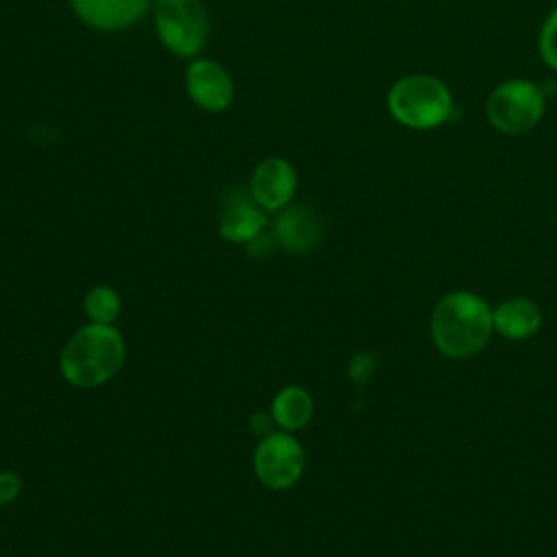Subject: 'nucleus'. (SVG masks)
I'll list each match as a JSON object with an SVG mask.
<instances>
[{"instance_id":"14","label":"nucleus","mask_w":557,"mask_h":557,"mask_svg":"<svg viewBox=\"0 0 557 557\" xmlns=\"http://www.w3.org/2000/svg\"><path fill=\"white\" fill-rule=\"evenodd\" d=\"M83 309L89 322L113 324L122 311V300L113 287L94 285L83 298Z\"/></svg>"},{"instance_id":"6","label":"nucleus","mask_w":557,"mask_h":557,"mask_svg":"<svg viewBox=\"0 0 557 557\" xmlns=\"http://www.w3.org/2000/svg\"><path fill=\"white\" fill-rule=\"evenodd\" d=\"M252 468L257 479L270 490L292 487L305 470V450L289 431H272L259 440Z\"/></svg>"},{"instance_id":"10","label":"nucleus","mask_w":557,"mask_h":557,"mask_svg":"<svg viewBox=\"0 0 557 557\" xmlns=\"http://www.w3.org/2000/svg\"><path fill=\"white\" fill-rule=\"evenodd\" d=\"M274 237L289 252H309L322 237V220L307 205H287L274 220Z\"/></svg>"},{"instance_id":"8","label":"nucleus","mask_w":557,"mask_h":557,"mask_svg":"<svg viewBox=\"0 0 557 557\" xmlns=\"http://www.w3.org/2000/svg\"><path fill=\"white\" fill-rule=\"evenodd\" d=\"M298 187V174L294 165L283 157H265L250 174L248 191L252 200L268 213H278L287 205Z\"/></svg>"},{"instance_id":"9","label":"nucleus","mask_w":557,"mask_h":557,"mask_svg":"<svg viewBox=\"0 0 557 557\" xmlns=\"http://www.w3.org/2000/svg\"><path fill=\"white\" fill-rule=\"evenodd\" d=\"M154 0H70L74 15L89 28L113 33L139 24Z\"/></svg>"},{"instance_id":"1","label":"nucleus","mask_w":557,"mask_h":557,"mask_svg":"<svg viewBox=\"0 0 557 557\" xmlns=\"http://www.w3.org/2000/svg\"><path fill=\"white\" fill-rule=\"evenodd\" d=\"M494 331L487 302L466 289L446 294L431 315V339L437 350L450 359L476 355Z\"/></svg>"},{"instance_id":"15","label":"nucleus","mask_w":557,"mask_h":557,"mask_svg":"<svg viewBox=\"0 0 557 557\" xmlns=\"http://www.w3.org/2000/svg\"><path fill=\"white\" fill-rule=\"evenodd\" d=\"M537 48L542 61L557 72V9H553L546 20L542 22L540 37H537Z\"/></svg>"},{"instance_id":"16","label":"nucleus","mask_w":557,"mask_h":557,"mask_svg":"<svg viewBox=\"0 0 557 557\" xmlns=\"http://www.w3.org/2000/svg\"><path fill=\"white\" fill-rule=\"evenodd\" d=\"M376 368V359L372 352H357L348 363V376L355 385H363Z\"/></svg>"},{"instance_id":"18","label":"nucleus","mask_w":557,"mask_h":557,"mask_svg":"<svg viewBox=\"0 0 557 557\" xmlns=\"http://www.w3.org/2000/svg\"><path fill=\"white\" fill-rule=\"evenodd\" d=\"M272 426H274V418L270 411H257L252 413L250 418V431L265 437L268 433H272Z\"/></svg>"},{"instance_id":"4","label":"nucleus","mask_w":557,"mask_h":557,"mask_svg":"<svg viewBox=\"0 0 557 557\" xmlns=\"http://www.w3.org/2000/svg\"><path fill=\"white\" fill-rule=\"evenodd\" d=\"M546 111L542 87L529 78H507L498 83L485 100V117L503 135H524L533 131Z\"/></svg>"},{"instance_id":"13","label":"nucleus","mask_w":557,"mask_h":557,"mask_svg":"<svg viewBox=\"0 0 557 557\" xmlns=\"http://www.w3.org/2000/svg\"><path fill=\"white\" fill-rule=\"evenodd\" d=\"M270 413L274 418V424L281 431H298L302 429L311 416H313V398L311 394L300 385H287L276 392L272 398Z\"/></svg>"},{"instance_id":"2","label":"nucleus","mask_w":557,"mask_h":557,"mask_svg":"<svg viewBox=\"0 0 557 557\" xmlns=\"http://www.w3.org/2000/svg\"><path fill=\"white\" fill-rule=\"evenodd\" d=\"M126 357L122 333L113 324L89 322L72 333L59 359L61 376L78 387L91 389L111 381Z\"/></svg>"},{"instance_id":"5","label":"nucleus","mask_w":557,"mask_h":557,"mask_svg":"<svg viewBox=\"0 0 557 557\" xmlns=\"http://www.w3.org/2000/svg\"><path fill=\"white\" fill-rule=\"evenodd\" d=\"M209 28V13L200 0H154V33L174 57L196 59Z\"/></svg>"},{"instance_id":"12","label":"nucleus","mask_w":557,"mask_h":557,"mask_svg":"<svg viewBox=\"0 0 557 557\" xmlns=\"http://www.w3.org/2000/svg\"><path fill=\"white\" fill-rule=\"evenodd\" d=\"M494 331L507 339H527L542 326V311L531 298H509L492 311Z\"/></svg>"},{"instance_id":"11","label":"nucleus","mask_w":557,"mask_h":557,"mask_svg":"<svg viewBox=\"0 0 557 557\" xmlns=\"http://www.w3.org/2000/svg\"><path fill=\"white\" fill-rule=\"evenodd\" d=\"M268 226V211L261 209L250 191L246 194H235L218 222V231L222 239L231 244H250L255 237H259Z\"/></svg>"},{"instance_id":"7","label":"nucleus","mask_w":557,"mask_h":557,"mask_svg":"<svg viewBox=\"0 0 557 557\" xmlns=\"http://www.w3.org/2000/svg\"><path fill=\"white\" fill-rule=\"evenodd\" d=\"M189 100L209 113H222L233 104L235 83L228 70L207 57H196L185 70Z\"/></svg>"},{"instance_id":"17","label":"nucleus","mask_w":557,"mask_h":557,"mask_svg":"<svg viewBox=\"0 0 557 557\" xmlns=\"http://www.w3.org/2000/svg\"><path fill=\"white\" fill-rule=\"evenodd\" d=\"M22 492V479L13 470H0V505L13 503Z\"/></svg>"},{"instance_id":"3","label":"nucleus","mask_w":557,"mask_h":557,"mask_svg":"<svg viewBox=\"0 0 557 557\" xmlns=\"http://www.w3.org/2000/svg\"><path fill=\"white\" fill-rule=\"evenodd\" d=\"M387 111L396 124L411 131H433L455 113L450 87L431 74H407L392 83Z\"/></svg>"}]
</instances>
